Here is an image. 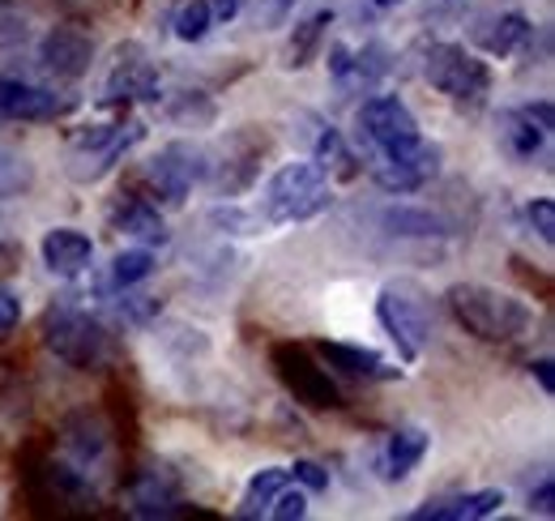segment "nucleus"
<instances>
[{
  "label": "nucleus",
  "mask_w": 555,
  "mask_h": 521,
  "mask_svg": "<svg viewBox=\"0 0 555 521\" xmlns=\"http://www.w3.org/2000/svg\"><path fill=\"white\" fill-rule=\"evenodd\" d=\"M555 132V103L552 99H530L521 107H504L495 116V145L508 163L530 167L534 158L547 154Z\"/></svg>",
  "instance_id": "obj_11"
},
{
  "label": "nucleus",
  "mask_w": 555,
  "mask_h": 521,
  "mask_svg": "<svg viewBox=\"0 0 555 521\" xmlns=\"http://www.w3.org/2000/svg\"><path fill=\"white\" fill-rule=\"evenodd\" d=\"M286 474H291V483L304 487L308 496H321V492H330V483H334L330 466H321V461H312V457H295V461L286 466Z\"/></svg>",
  "instance_id": "obj_35"
},
{
  "label": "nucleus",
  "mask_w": 555,
  "mask_h": 521,
  "mask_svg": "<svg viewBox=\"0 0 555 521\" xmlns=\"http://www.w3.org/2000/svg\"><path fill=\"white\" fill-rule=\"evenodd\" d=\"M30 35H35L30 30V13L22 4H13V0H0V52L30 43Z\"/></svg>",
  "instance_id": "obj_34"
},
{
  "label": "nucleus",
  "mask_w": 555,
  "mask_h": 521,
  "mask_svg": "<svg viewBox=\"0 0 555 521\" xmlns=\"http://www.w3.org/2000/svg\"><path fill=\"white\" fill-rule=\"evenodd\" d=\"M325 68H330V77H334L338 86H350V81H354V48H347V43H330Z\"/></svg>",
  "instance_id": "obj_38"
},
{
  "label": "nucleus",
  "mask_w": 555,
  "mask_h": 521,
  "mask_svg": "<svg viewBox=\"0 0 555 521\" xmlns=\"http://www.w3.org/2000/svg\"><path fill=\"white\" fill-rule=\"evenodd\" d=\"M530 513H539V518H555V479L552 474H543V483L530 492Z\"/></svg>",
  "instance_id": "obj_40"
},
{
  "label": "nucleus",
  "mask_w": 555,
  "mask_h": 521,
  "mask_svg": "<svg viewBox=\"0 0 555 521\" xmlns=\"http://www.w3.org/2000/svg\"><path fill=\"white\" fill-rule=\"evenodd\" d=\"M35 189V163L22 150L0 145V201H17Z\"/></svg>",
  "instance_id": "obj_32"
},
{
  "label": "nucleus",
  "mask_w": 555,
  "mask_h": 521,
  "mask_svg": "<svg viewBox=\"0 0 555 521\" xmlns=\"http://www.w3.org/2000/svg\"><path fill=\"white\" fill-rule=\"evenodd\" d=\"M530 377H534V381H539V390H543V393H547V397H552V393H555L552 355H539V359H534V364H530Z\"/></svg>",
  "instance_id": "obj_42"
},
{
  "label": "nucleus",
  "mask_w": 555,
  "mask_h": 521,
  "mask_svg": "<svg viewBox=\"0 0 555 521\" xmlns=\"http://www.w3.org/2000/svg\"><path fill=\"white\" fill-rule=\"evenodd\" d=\"M418 61H423L418 68H423L427 86L436 94H444L449 103H462V107L483 103L491 81H495V73H491V65H487L483 56L475 48H466V43H453V39L423 43Z\"/></svg>",
  "instance_id": "obj_4"
},
{
  "label": "nucleus",
  "mask_w": 555,
  "mask_h": 521,
  "mask_svg": "<svg viewBox=\"0 0 555 521\" xmlns=\"http://www.w3.org/2000/svg\"><path fill=\"white\" fill-rule=\"evenodd\" d=\"M39 257L48 265V274L77 282L94 265V240L81 227H48L39 240Z\"/></svg>",
  "instance_id": "obj_22"
},
{
  "label": "nucleus",
  "mask_w": 555,
  "mask_h": 521,
  "mask_svg": "<svg viewBox=\"0 0 555 521\" xmlns=\"http://www.w3.org/2000/svg\"><path fill=\"white\" fill-rule=\"evenodd\" d=\"M39 333H43V346L73 372H99L112 359V333H107V326L90 308H81L77 300H56L43 313Z\"/></svg>",
  "instance_id": "obj_3"
},
{
  "label": "nucleus",
  "mask_w": 555,
  "mask_h": 521,
  "mask_svg": "<svg viewBox=\"0 0 555 521\" xmlns=\"http://www.w3.org/2000/svg\"><path fill=\"white\" fill-rule=\"evenodd\" d=\"M77 94H56L52 86L0 73V120H22V125H52L77 112Z\"/></svg>",
  "instance_id": "obj_14"
},
{
  "label": "nucleus",
  "mask_w": 555,
  "mask_h": 521,
  "mask_svg": "<svg viewBox=\"0 0 555 521\" xmlns=\"http://www.w3.org/2000/svg\"><path fill=\"white\" fill-rule=\"evenodd\" d=\"M270 154V132H261L257 125L231 129L222 150L209 154V189L218 193V201H235V196L253 193L261 185V167Z\"/></svg>",
  "instance_id": "obj_9"
},
{
  "label": "nucleus",
  "mask_w": 555,
  "mask_h": 521,
  "mask_svg": "<svg viewBox=\"0 0 555 521\" xmlns=\"http://www.w3.org/2000/svg\"><path fill=\"white\" fill-rule=\"evenodd\" d=\"M427 449H431V432H427V428H418V423L393 428V432L380 441L376 457H372L376 479H385V483H406L418 466H423Z\"/></svg>",
  "instance_id": "obj_20"
},
{
  "label": "nucleus",
  "mask_w": 555,
  "mask_h": 521,
  "mask_svg": "<svg viewBox=\"0 0 555 521\" xmlns=\"http://www.w3.org/2000/svg\"><path fill=\"white\" fill-rule=\"evenodd\" d=\"M158 112H163V120L167 125H176V129H214L218 125V103L209 99L206 90H189V86H180V90H163V99L154 103Z\"/></svg>",
  "instance_id": "obj_25"
},
{
  "label": "nucleus",
  "mask_w": 555,
  "mask_h": 521,
  "mask_svg": "<svg viewBox=\"0 0 555 521\" xmlns=\"http://www.w3.org/2000/svg\"><path fill=\"white\" fill-rule=\"evenodd\" d=\"M39 65L56 81H81L94 68V35L86 26L61 22L39 39Z\"/></svg>",
  "instance_id": "obj_16"
},
{
  "label": "nucleus",
  "mask_w": 555,
  "mask_h": 521,
  "mask_svg": "<svg viewBox=\"0 0 555 521\" xmlns=\"http://www.w3.org/2000/svg\"><path fill=\"white\" fill-rule=\"evenodd\" d=\"M440 163H444V150H440V141H427V137L411 141L406 150L363 154L367 176L393 196H411V193H418V189H427V185L440 176Z\"/></svg>",
  "instance_id": "obj_12"
},
{
  "label": "nucleus",
  "mask_w": 555,
  "mask_h": 521,
  "mask_svg": "<svg viewBox=\"0 0 555 521\" xmlns=\"http://www.w3.org/2000/svg\"><path fill=\"white\" fill-rule=\"evenodd\" d=\"M107 223H112L116 236L133 240V244H141V249H163V244L171 240L167 218L158 214V205H154L150 196H138V193L116 196V201L107 205Z\"/></svg>",
  "instance_id": "obj_18"
},
{
  "label": "nucleus",
  "mask_w": 555,
  "mask_h": 521,
  "mask_svg": "<svg viewBox=\"0 0 555 521\" xmlns=\"http://www.w3.org/2000/svg\"><path fill=\"white\" fill-rule=\"evenodd\" d=\"M209 231H218L222 240H235V236H266V218H261V209H244V205H235V201H222V205H214L206 214Z\"/></svg>",
  "instance_id": "obj_30"
},
{
  "label": "nucleus",
  "mask_w": 555,
  "mask_h": 521,
  "mask_svg": "<svg viewBox=\"0 0 555 521\" xmlns=\"http://www.w3.org/2000/svg\"><path fill=\"white\" fill-rule=\"evenodd\" d=\"M206 4H209V17L222 22V26H231V22L248 9V0H206Z\"/></svg>",
  "instance_id": "obj_41"
},
{
  "label": "nucleus",
  "mask_w": 555,
  "mask_h": 521,
  "mask_svg": "<svg viewBox=\"0 0 555 521\" xmlns=\"http://www.w3.org/2000/svg\"><path fill=\"white\" fill-rule=\"evenodd\" d=\"M167 22H171V35H176L180 43H202L209 35V26H214L206 0H171Z\"/></svg>",
  "instance_id": "obj_31"
},
{
  "label": "nucleus",
  "mask_w": 555,
  "mask_h": 521,
  "mask_svg": "<svg viewBox=\"0 0 555 521\" xmlns=\"http://www.w3.org/2000/svg\"><path fill=\"white\" fill-rule=\"evenodd\" d=\"M189 509V496H184V479L171 470V466H145L129 479V492H125V513H133L141 521H167L180 518Z\"/></svg>",
  "instance_id": "obj_15"
},
{
  "label": "nucleus",
  "mask_w": 555,
  "mask_h": 521,
  "mask_svg": "<svg viewBox=\"0 0 555 521\" xmlns=\"http://www.w3.org/2000/svg\"><path fill=\"white\" fill-rule=\"evenodd\" d=\"M308 492L304 487H278V496H274V505H270V513L266 518H274V521H304L308 518Z\"/></svg>",
  "instance_id": "obj_36"
},
{
  "label": "nucleus",
  "mask_w": 555,
  "mask_h": 521,
  "mask_svg": "<svg viewBox=\"0 0 555 521\" xmlns=\"http://www.w3.org/2000/svg\"><path fill=\"white\" fill-rule=\"evenodd\" d=\"M312 163H321V171L330 180H354L363 171V158L350 150V141L343 137V129L325 125V120H312Z\"/></svg>",
  "instance_id": "obj_24"
},
{
  "label": "nucleus",
  "mask_w": 555,
  "mask_h": 521,
  "mask_svg": "<svg viewBox=\"0 0 555 521\" xmlns=\"http://www.w3.org/2000/svg\"><path fill=\"white\" fill-rule=\"evenodd\" d=\"M526 223H530V231L552 249L555 244V201L552 196H534V201L526 205Z\"/></svg>",
  "instance_id": "obj_37"
},
{
  "label": "nucleus",
  "mask_w": 555,
  "mask_h": 521,
  "mask_svg": "<svg viewBox=\"0 0 555 521\" xmlns=\"http://www.w3.org/2000/svg\"><path fill=\"white\" fill-rule=\"evenodd\" d=\"M508 496L500 487H475V492H449V496H431L418 509L406 513V521H483L504 513Z\"/></svg>",
  "instance_id": "obj_19"
},
{
  "label": "nucleus",
  "mask_w": 555,
  "mask_h": 521,
  "mask_svg": "<svg viewBox=\"0 0 555 521\" xmlns=\"http://www.w3.org/2000/svg\"><path fill=\"white\" fill-rule=\"evenodd\" d=\"M270 364H274L278 381L286 385V393L308 406V410H338L347 397L334 385L330 368L321 364V355L304 342H274L270 346Z\"/></svg>",
  "instance_id": "obj_10"
},
{
  "label": "nucleus",
  "mask_w": 555,
  "mask_h": 521,
  "mask_svg": "<svg viewBox=\"0 0 555 521\" xmlns=\"http://www.w3.org/2000/svg\"><path fill=\"white\" fill-rule=\"evenodd\" d=\"M295 4H299V0H266V22H270V26H278V22H286Z\"/></svg>",
  "instance_id": "obj_43"
},
{
  "label": "nucleus",
  "mask_w": 555,
  "mask_h": 521,
  "mask_svg": "<svg viewBox=\"0 0 555 521\" xmlns=\"http://www.w3.org/2000/svg\"><path fill=\"white\" fill-rule=\"evenodd\" d=\"M116 300H120V321H125V326L145 329L163 317V300H158V295H138V291L129 287V291H120Z\"/></svg>",
  "instance_id": "obj_33"
},
{
  "label": "nucleus",
  "mask_w": 555,
  "mask_h": 521,
  "mask_svg": "<svg viewBox=\"0 0 555 521\" xmlns=\"http://www.w3.org/2000/svg\"><path fill=\"white\" fill-rule=\"evenodd\" d=\"M380 227L398 240H444L449 223L427 205H389L380 209Z\"/></svg>",
  "instance_id": "obj_28"
},
{
  "label": "nucleus",
  "mask_w": 555,
  "mask_h": 521,
  "mask_svg": "<svg viewBox=\"0 0 555 521\" xmlns=\"http://www.w3.org/2000/svg\"><path fill=\"white\" fill-rule=\"evenodd\" d=\"M22 295L13 291V287H0V342L13 333V329L22 326Z\"/></svg>",
  "instance_id": "obj_39"
},
{
  "label": "nucleus",
  "mask_w": 555,
  "mask_h": 521,
  "mask_svg": "<svg viewBox=\"0 0 555 521\" xmlns=\"http://www.w3.org/2000/svg\"><path fill=\"white\" fill-rule=\"evenodd\" d=\"M291 483V474H286V466H261L248 483H244V492H240V505H235V518L244 521H257L270 513V505H274L278 487H286Z\"/></svg>",
  "instance_id": "obj_29"
},
{
  "label": "nucleus",
  "mask_w": 555,
  "mask_h": 521,
  "mask_svg": "<svg viewBox=\"0 0 555 521\" xmlns=\"http://www.w3.org/2000/svg\"><path fill=\"white\" fill-rule=\"evenodd\" d=\"M158 269V257H154V249H141V244H133V249H120L116 257H112V265L99 274V282H94V295H120V291H129V287H141L150 274Z\"/></svg>",
  "instance_id": "obj_26"
},
{
  "label": "nucleus",
  "mask_w": 555,
  "mask_h": 521,
  "mask_svg": "<svg viewBox=\"0 0 555 521\" xmlns=\"http://www.w3.org/2000/svg\"><path fill=\"white\" fill-rule=\"evenodd\" d=\"M312 351L321 355V364H330L334 372L354 377V381H402L406 377V368L389 364L380 351L359 346V342H317Z\"/></svg>",
  "instance_id": "obj_21"
},
{
  "label": "nucleus",
  "mask_w": 555,
  "mask_h": 521,
  "mask_svg": "<svg viewBox=\"0 0 555 521\" xmlns=\"http://www.w3.org/2000/svg\"><path fill=\"white\" fill-rule=\"evenodd\" d=\"M61 449L81 474H103L112 461V428L94 410H73L61 423Z\"/></svg>",
  "instance_id": "obj_17"
},
{
  "label": "nucleus",
  "mask_w": 555,
  "mask_h": 521,
  "mask_svg": "<svg viewBox=\"0 0 555 521\" xmlns=\"http://www.w3.org/2000/svg\"><path fill=\"white\" fill-rule=\"evenodd\" d=\"M444 308L457 329H466L475 342L487 346H513L534 329V308L521 295L487 282H453L444 291Z\"/></svg>",
  "instance_id": "obj_1"
},
{
  "label": "nucleus",
  "mask_w": 555,
  "mask_h": 521,
  "mask_svg": "<svg viewBox=\"0 0 555 521\" xmlns=\"http://www.w3.org/2000/svg\"><path fill=\"white\" fill-rule=\"evenodd\" d=\"M376 326L385 329V338L398 346L402 364H418V355L431 342V308H427V291L411 278H393L380 287L376 295Z\"/></svg>",
  "instance_id": "obj_5"
},
{
  "label": "nucleus",
  "mask_w": 555,
  "mask_h": 521,
  "mask_svg": "<svg viewBox=\"0 0 555 521\" xmlns=\"http://www.w3.org/2000/svg\"><path fill=\"white\" fill-rule=\"evenodd\" d=\"M163 99V73L154 65V56L141 48L138 39L129 43H116L112 56H107V73L99 81V94H94V107L103 112H129L133 103H158Z\"/></svg>",
  "instance_id": "obj_7"
},
{
  "label": "nucleus",
  "mask_w": 555,
  "mask_h": 521,
  "mask_svg": "<svg viewBox=\"0 0 555 521\" xmlns=\"http://www.w3.org/2000/svg\"><path fill=\"white\" fill-rule=\"evenodd\" d=\"M530 39H534V22H530L526 13H517V9L495 13L491 22H483V26L475 30L479 52H483V56H491V61H508V56H517V52H521Z\"/></svg>",
  "instance_id": "obj_23"
},
{
  "label": "nucleus",
  "mask_w": 555,
  "mask_h": 521,
  "mask_svg": "<svg viewBox=\"0 0 555 521\" xmlns=\"http://www.w3.org/2000/svg\"><path fill=\"white\" fill-rule=\"evenodd\" d=\"M406 0H372V9H380V13H389V9H402Z\"/></svg>",
  "instance_id": "obj_44"
},
{
  "label": "nucleus",
  "mask_w": 555,
  "mask_h": 521,
  "mask_svg": "<svg viewBox=\"0 0 555 521\" xmlns=\"http://www.w3.org/2000/svg\"><path fill=\"white\" fill-rule=\"evenodd\" d=\"M145 141L141 120H112V125H86L69 137V180L99 185L107 180L133 150Z\"/></svg>",
  "instance_id": "obj_6"
},
{
  "label": "nucleus",
  "mask_w": 555,
  "mask_h": 521,
  "mask_svg": "<svg viewBox=\"0 0 555 521\" xmlns=\"http://www.w3.org/2000/svg\"><path fill=\"white\" fill-rule=\"evenodd\" d=\"M359 137L367 141V154H389V150H406L411 141L423 137L418 116L402 94H372L359 107Z\"/></svg>",
  "instance_id": "obj_13"
},
{
  "label": "nucleus",
  "mask_w": 555,
  "mask_h": 521,
  "mask_svg": "<svg viewBox=\"0 0 555 521\" xmlns=\"http://www.w3.org/2000/svg\"><path fill=\"white\" fill-rule=\"evenodd\" d=\"M141 180H145V193H150L154 205L163 201V205L180 209V205L193 196V189H202L209 180V150L202 141L176 137V141H167V145L145 163Z\"/></svg>",
  "instance_id": "obj_8"
},
{
  "label": "nucleus",
  "mask_w": 555,
  "mask_h": 521,
  "mask_svg": "<svg viewBox=\"0 0 555 521\" xmlns=\"http://www.w3.org/2000/svg\"><path fill=\"white\" fill-rule=\"evenodd\" d=\"M334 22H338L334 9H317V13H308L304 22H295V30H291V39H286V52H282V65L286 68L312 65V61L321 56V48H325Z\"/></svg>",
  "instance_id": "obj_27"
},
{
  "label": "nucleus",
  "mask_w": 555,
  "mask_h": 521,
  "mask_svg": "<svg viewBox=\"0 0 555 521\" xmlns=\"http://www.w3.org/2000/svg\"><path fill=\"white\" fill-rule=\"evenodd\" d=\"M334 205V180L312 158L282 163L274 176L261 185V218L270 227H299L321 218Z\"/></svg>",
  "instance_id": "obj_2"
}]
</instances>
